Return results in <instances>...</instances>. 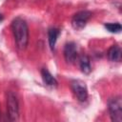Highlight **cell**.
I'll return each instance as SVG.
<instances>
[{
  "instance_id": "7c38bea8",
  "label": "cell",
  "mask_w": 122,
  "mask_h": 122,
  "mask_svg": "<svg viewBox=\"0 0 122 122\" xmlns=\"http://www.w3.org/2000/svg\"><path fill=\"white\" fill-rule=\"evenodd\" d=\"M2 20H3V16H2V14L0 13V23L2 22Z\"/></svg>"
},
{
  "instance_id": "6da1fadb",
  "label": "cell",
  "mask_w": 122,
  "mask_h": 122,
  "mask_svg": "<svg viewBox=\"0 0 122 122\" xmlns=\"http://www.w3.org/2000/svg\"><path fill=\"white\" fill-rule=\"evenodd\" d=\"M11 30L16 47L19 50H25L29 43V28L27 22L21 17L14 18L11 23Z\"/></svg>"
},
{
  "instance_id": "7a4b0ae2",
  "label": "cell",
  "mask_w": 122,
  "mask_h": 122,
  "mask_svg": "<svg viewBox=\"0 0 122 122\" xmlns=\"http://www.w3.org/2000/svg\"><path fill=\"white\" fill-rule=\"evenodd\" d=\"M7 111L8 116L10 121H16L19 117V104L16 94L9 91L7 92Z\"/></svg>"
},
{
  "instance_id": "3957f363",
  "label": "cell",
  "mask_w": 122,
  "mask_h": 122,
  "mask_svg": "<svg viewBox=\"0 0 122 122\" xmlns=\"http://www.w3.org/2000/svg\"><path fill=\"white\" fill-rule=\"evenodd\" d=\"M108 109L112 121L121 122L122 121V100L120 96H115L110 99Z\"/></svg>"
},
{
  "instance_id": "277c9868",
  "label": "cell",
  "mask_w": 122,
  "mask_h": 122,
  "mask_svg": "<svg viewBox=\"0 0 122 122\" xmlns=\"http://www.w3.org/2000/svg\"><path fill=\"white\" fill-rule=\"evenodd\" d=\"M92 17V12L89 10H81L75 13L71 19V26L74 30H80L84 29L90 18Z\"/></svg>"
},
{
  "instance_id": "30bf717a",
  "label": "cell",
  "mask_w": 122,
  "mask_h": 122,
  "mask_svg": "<svg viewBox=\"0 0 122 122\" xmlns=\"http://www.w3.org/2000/svg\"><path fill=\"white\" fill-rule=\"evenodd\" d=\"M79 67H80L81 71L85 74H89L92 71V66H91L90 58L87 55L84 54L79 58Z\"/></svg>"
},
{
  "instance_id": "8fae6325",
  "label": "cell",
  "mask_w": 122,
  "mask_h": 122,
  "mask_svg": "<svg viewBox=\"0 0 122 122\" xmlns=\"http://www.w3.org/2000/svg\"><path fill=\"white\" fill-rule=\"evenodd\" d=\"M104 27L106 28V30L108 31L112 32V33H118L121 31V29H122L121 24L117 23V22L116 23H107V24H105Z\"/></svg>"
},
{
  "instance_id": "ba28073f",
  "label": "cell",
  "mask_w": 122,
  "mask_h": 122,
  "mask_svg": "<svg viewBox=\"0 0 122 122\" xmlns=\"http://www.w3.org/2000/svg\"><path fill=\"white\" fill-rule=\"evenodd\" d=\"M59 34H60V30L57 28H51L48 30V40H49V45L51 51H53L55 48V43L57 41Z\"/></svg>"
},
{
  "instance_id": "9c48e42d",
  "label": "cell",
  "mask_w": 122,
  "mask_h": 122,
  "mask_svg": "<svg viewBox=\"0 0 122 122\" xmlns=\"http://www.w3.org/2000/svg\"><path fill=\"white\" fill-rule=\"evenodd\" d=\"M108 57L112 62H118L121 59V48L118 45H112L108 51Z\"/></svg>"
},
{
  "instance_id": "5b68a950",
  "label": "cell",
  "mask_w": 122,
  "mask_h": 122,
  "mask_svg": "<svg viewBox=\"0 0 122 122\" xmlns=\"http://www.w3.org/2000/svg\"><path fill=\"white\" fill-rule=\"evenodd\" d=\"M71 91H72L73 94L75 95V97L79 101L83 102V101L87 100V98H88V89H87L86 84L83 81H81V80L71 81Z\"/></svg>"
},
{
  "instance_id": "8992f818",
  "label": "cell",
  "mask_w": 122,
  "mask_h": 122,
  "mask_svg": "<svg viewBox=\"0 0 122 122\" xmlns=\"http://www.w3.org/2000/svg\"><path fill=\"white\" fill-rule=\"evenodd\" d=\"M64 57L67 63L72 64L77 58V47L73 42H69L64 47Z\"/></svg>"
},
{
  "instance_id": "52a82bcc",
  "label": "cell",
  "mask_w": 122,
  "mask_h": 122,
  "mask_svg": "<svg viewBox=\"0 0 122 122\" xmlns=\"http://www.w3.org/2000/svg\"><path fill=\"white\" fill-rule=\"evenodd\" d=\"M41 76L43 79V82L49 86V87H56L57 86V80L55 77L47 70V69H42L41 70Z\"/></svg>"
}]
</instances>
